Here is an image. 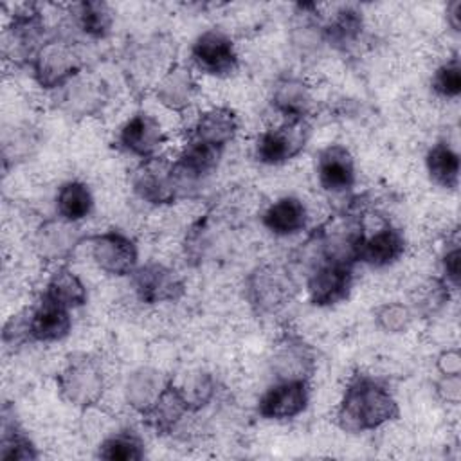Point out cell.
<instances>
[{"mask_svg": "<svg viewBox=\"0 0 461 461\" xmlns=\"http://www.w3.org/2000/svg\"><path fill=\"white\" fill-rule=\"evenodd\" d=\"M398 414V403L384 384L367 375H353L337 409V425L346 432H366L385 425Z\"/></svg>", "mask_w": 461, "mask_h": 461, "instance_id": "6da1fadb", "label": "cell"}, {"mask_svg": "<svg viewBox=\"0 0 461 461\" xmlns=\"http://www.w3.org/2000/svg\"><path fill=\"white\" fill-rule=\"evenodd\" d=\"M59 396L72 407L88 409L95 405L104 391L101 366L86 355L72 357L58 375Z\"/></svg>", "mask_w": 461, "mask_h": 461, "instance_id": "7a4b0ae2", "label": "cell"}, {"mask_svg": "<svg viewBox=\"0 0 461 461\" xmlns=\"http://www.w3.org/2000/svg\"><path fill=\"white\" fill-rule=\"evenodd\" d=\"M32 76L41 88L54 90L70 83L83 68L81 58L67 40H49L38 49L31 61Z\"/></svg>", "mask_w": 461, "mask_h": 461, "instance_id": "3957f363", "label": "cell"}, {"mask_svg": "<svg viewBox=\"0 0 461 461\" xmlns=\"http://www.w3.org/2000/svg\"><path fill=\"white\" fill-rule=\"evenodd\" d=\"M310 124L306 119L285 121L283 124L263 131L254 146V155L261 164L281 166L295 158L310 139Z\"/></svg>", "mask_w": 461, "mask_h": 461, "instance_id": "277c9868", "label": "cell"}, {"mask_svg": "<svg viewBox=\"0 0 461 461\" xmlns=\"http://www.w3.org/2000/svg\"><path fill=\"white\" fill-rule=\"evenodd\" d=\"M131 189L146 203H173L180 196L173 160L160 155L142 160L131 173Z\"/></svg>", "mask_w": 461, "mask_h": 461, "instance_id": "5b68a950", "label": "cell"}, {"mask_svg": "<svg viewBox=\"0 0 461 461\" xmlns=\"http://www.w3.org/2000/svg\"><path fill=\"white\" fill-rule=\"evenodd\" d=\"M353 288V265L335 259H321L306 279L308 301L313 306H333L348 299Z\"/></svg>", "mask_w": 461, "mask_h": 461, "instance_id": "8992f818", "label": "cell"}, {"mask_svg": "<svg viewBox=\"0 0 461 461\" xmlns=\"http://www.w3.org/2000/svg\"><path fill=\"white\" fill-rule=\"evenodd\" d=\"M90 254L99 270L122 277L137 268L139 250L135 241L121 230H104L88 238Z\"/></svg>", "mask_w": 461, "mask_h": 461, "instance_id": "52a82bcc", "label": "cell"}, {"mask_svg": "<svg viewBox=\"0 0 461 461\" xmlns=\"http://www.w3.org/2000/svg\"><path fill=\"white\" fill-rule=\"evenodd\" d=\"M191 59L200 72L212 77H227L240 65L232 40L218 29H209L196 36L191 45Z\"/></svg>", "mask_w": 461, "mask_h": 461, "instance_id": "ba28073f", "label": "cell"}, {"mask_svg": "<svg viewBox=\"0 0 461 461\" xmlns=\"http://www.w3.org/2000/svg\"><path fill=\"white\" fill-rule=\"evenodd\" d=\"M247 295L258 312H276L292 301L295 283L285 268L267 265L249 276Z\"/></svg>", "mask_w": 461, "mask_h": 461, "instance_id": "9c48e42d", "label": "cell"}, {"mask_svg": "<svg viewBox=\"0 0 461 461\" xmlns=\"http://www.w3.org/2000/svg\"><path fill=\"white\" fill-rule=\"evenodd\" d=\"M43 16L36 5H22L11 18L4 36V52L13 61H32L43 45Z\"/></svg>", "mask_w": 461, "mask_h": 461, "instance_id": "30bf717a", "label": "cell"}, {"mask_svg": "<svg viewBox=\"0 0 461 461\" xmlns=\"http://www.w3.org/2000/svg\"><path fill=\"white\" fill-rule=\"evenodd\" d=\"M310 402V385L304 378H283L270 385L258 402V412L265 420H292Z\"/></svg>", "mask_w": 461, "mask_h": 461, "instance_id": "8fae6325", "label": "cell"}, {"mask_svg": "<svg viewBox=\"0 0 461 461\" xmlns=\"http://www.w3.org/2000/svg\"><path fill=\"white\" fill-rule=\"evenodd\" d=\"M137 297L146 304L173 303L185 292L182 277L162 263H146L137 267L131 274Z\"/></svg>", "mask_w": 461, "mask_h": 461, "instance_id": "7c38bea8", "label": "cell"}, {"mask_svg": "<svg viewBox=\"0 0 461 461\" xmlns=\"http://www.w3.org/2000/svg\"><path fill=\"white\" fill-rule=\"evenodd\" d=\"M83 234L77 223L67 221L63 218H52L43 221L34 234L36 254L50 263L67 261L74 256L76 249L81 245Z\"/></svg>", "mask_w": 461, "mask_h": 461, "instance_id": "4fadbf2b", "label": "cell"}, {"mask_svg": "<svg viewBox=\"0 0 461 461\" xmlns=\"http://www.w3.org/2000/svg\"><path fill=\"white\" fill-rule=\"evenodd\" d=\"M117 142L126 153L146 160L158 155L166 142V133L153 115L139 112L121 126Z\"/></svg>", "mask_w": 461, "mask_h": 461, "instance_id": "5bb4252c", "label": "cell"}, {"mask_svg": "<svg viewBox=\"0 0 461 461\" xmlns=\"http://www.w3.org/2000/svg\"><path fill=\"white\" fill-rule=\"evenodd\" d=\"M63 108L72 117H90L103 112L108 103V86L92 72H79L63 86Z\"/></svg>", "mask_w": 461, "mask_h": 461, "instance_id": "9a60e30c", "label": "cell"}, {"mask_svg": "<svg viewBox=\"0 0 461 461\" xmlns=\"http://www.w3.org/2000/svg\"><path fill=\"white\" fill-rule=\"evenodd\" d=\"M221 151L223 149L187 139L184 149L180 151L176 160H173L175 178H176L180 194L214 173V169L218 167Z\"/></svg>", "mask_w": 461, "mask_h": 461, "instance_id": "2e32d148", "label": "cell"}, {"mask_svg": "<svg viewBox=\"0 0 461 461\" xmlns=\"http://www.w3.org/2000/svg\"><path fill=\"white\" fill-rule=\"evenodd\" d=\"M317 178L321 187L330 194L351 191L357 180L355 160L342 144H330L317 155Z\"/></svg>", "mask_w": 461, "mask_h": 461, "instance_id": "e0dca14e", "label": "cell"}, {"mask_svg": "<svg viewBox=\"0 0 461 461\" xmlns=\"http://www.w3.org/2000/svg\"><path fill=\"white\" fill-rule=\"evenodd\" d=\"M198 92L196 79L189 67L173 63L158 77L155 85V95L162 106L171 112H184L191 106Z\"/></svg>", "mask_w": 461, "mask_h": 461, "instance_id": "ac0fdd59", "label": "cell"}, {"mask_svg": "<svg viewBox=\"0 0 461 461\" xmlns=\"http://www.w3.org/2000/svg\"><path fill=\"white\" fill-rule=\"evenodd\" d=\"M191 403L185 393L173 382H167L158 398L151 403L148 411L142 412V420L157 434L164 436L175 430L182 418L191 411Z\"/></svg>", "mask_w": 461, "mask_h": 461, "instance_id": "d6986e66", "label": "cell"}, {"mask_svg": "<svg viewBox=\"0 0 461 461\" xmlns=\"http://www.w3.org/2000/svg\"><path fill=\"white\" fill-rule=\"evenodd\" d=\"M405 245L407 243L402 230L387 223L371 236H362L358 247V261L373 268L389 267L403 256Z\"/></svg>", "mask_w": 461, "mask_h": 461, "instance_id": "ffe728a7", "label": "cell"}, {"mask_svg": "<svg viewBox=\"0 0 461 461\" xmlns=\"http://www.w3.org/2000/svg\"><path fill=\"white\" fill-rule=\"evenodd\" d=\"M238 117L227 106H214L198 115L191 128V140L223 149L238 133Z\"/></svg>", "mask_w": 461, "mask_h": 461, "instance_id": "44dd1931", "label": "cell"}, {"mask_svg": "<svg viewBox=\"0 0 461 461\" xmlns=\"http://www.w3.org/2000/svg\"><path fill=\"white\" fill-rule=\"evenodd\" d=\"M315 357L312 348L295 335H285L274 348L272 367L277 378H304L308 380L313 373Z\"/></svg>", "mask_w": 461, "mask_h": 461, "instance_id": "7402d4cb", "label": "cell"}, {"mask_svg": "<svg viewBox=\"0 0 461 461\" xmlns=\"http://www.w3.org/2000/svg\"><path fill=\"white\" fill-rule=\"evenodd\" d=\"M72 330L70 310L41 297L38 306L31 308L29 333L31 340L58 342L63 340Z\"/></svg>", "mask_w": 461, "mask_h": 461, "instance_id": "603a6c76", "label": "cell"}, {"mask_svg": "<svg viewBox=\"0 0 461 461\" xmlns=\"http://www.w3.org/2000/svg\"><path fill=\"white\" fill-rule=\"evenodd\" d=\"M261 221L276 236H292L306 227L308 211L299 198L283 196L267 207Z\"/></svg>", "mask_w": 461, "mask_h": 461, "instance_id": "cb8c5ba5", "label": "cell"}, {"mask_svg": "<svg viewBox=\"0 0 461 461\" xmlns=\"http://www.w3.org/2000/svg\"><path fill=\"white\" fill-rule=\"evenodd\" d=\"M312 90L299 77L288 76L274 85L272 106L288 121L306 119L308 112L312 110Z\"/></svg>", "mask_w": 461, "mask_h": 461, "instance_id": "d4e9b609", "label": "cell"}, {"mask_svg": "<svg viewBox=\"0 0 461 461\" xmlns=\"http://www.w3.org/2000/svg\"><path fill=\"white\" fill-rule=\"evenodd\" d=\"M41 297L67 310H74L86 303L88 292L74 270H70L67 265H59L58 268L52 270L50 277L47 279L45 292Z\"/></svg>", "mask_w": 461, "mask_h": 461, "instance_id": "484cf974", "label": "cell"}, {"mask_svg": "<svg viewBox=\"0 0 461 461\" xmlns=\"http://www.w3.org/2000/svg\"><path fill=\"white\" fill-rule=\"evenodd\" d=\"M169 380H162L160 373L149 367H140L133 371L126 380V400L128 403L139 411L140 414L151 407V403L158 398L162 389Z\"/></svg>", "mask_w": 461, "mask_h": 461, "instance_id": "4316f807", "label": "cell"}, {"mask_svg": "<svg viewBox=\"0 0 461 461\" xmlns=\"http://www.w3.org/2000/svg\"><path fill=\"white\" fill-rule=\"evenodd\" d=\"M430 180L443 189H456L459 184V155L447 142H436L425 155Z\"/></svg>", "mask_w": 461, "mask_h": 461, "instance_id": "83f0119b", "label": "cell"}, {"mask_svg": "<svg viewBox=\"0 0 461 461\" xmlns=\"http://www.w3.org/2000/svg\"><path fill=\"white\" fill-rule=\"evenodd\" d=\"M94 209V196L90 187L79 180L65 182L56 194V211L67 221H81Z\"/></svg>", "mask_w": 461, "mask_h": 461, "instance_id": "f1b7e54d", "label": "cell"}, {"mask_svg": "<svg viewBox=\"0 0 461 461\" xmlns=\"http://www.w3.org/2000/svg\"><path fill=\"white\" fill-rule=\"evenodd\" d=\"M364 29V20L358 9L351 5L340 7L331 22L322 29V36L337 49H348L353 45Z\"/></svg>", "mask_w": 461, "mask_h": 461, "instance_id": "f546056e", "label": "cell"}, {"mask_svg": "<svg viewBox=\"0 0 461 461\" xmlns=\"http://www.w3.org/2000/svg\"><path fill=\"white\" fill-rule=\"evenodd\" d=\"M146 454L142 438L133 430H119L97 447V457L108 461H139Z\"/></svg>", "mask_w": 461, "mask_h": 461, "instance_id": "4dcf8cb0", "label": "cell"}, {"mask_svg": "<svg viewBox=\"0 0 461 461\" xmlns=\"http://www.w3.org/2000/svg\"><path fill=\"white\" fill-rule=\"evenodd\" d=\"M76 22L86 36L103 40L112 31L113 13L104 2H81L76 5Z\"/></svg>", "mask_w": 461, "mask_h": 461, "instance_id": "1f68e13d", "label": "cell"}, {"mask_svg": "<svg viewBox=\"0 0 461 461\" xmlns=\"http://www.w3.org/2000/svg\"><path fill=\"white\" fill-rule=\"evenodd\" d=\"M0 459L4 461H34L38 459V450L34 443L18 429V425L4 416L2 423V441H0Z\"/></svg>", "mask_w": 461, "mask_h": 461, "instance_id": "d6a6232c", "label": "cell"}, {"mask_svg": "<svg viewBox=\"0 0 461 461\" xmlns=\"http://www.w3.org/2000/svg\"><path fill=\"white\" fill-rule=\"evenodd\" d=\"M430 85L438 95L447 99H454L461 94V65L457 56H452L436 68Z\"/></svg>", "mask_w": 461, "mask_h": 461, "instance_id": "836d02e7", "label": "cell"}, {"mask_svg": "<svg viewBox=\"0 0 461 461\" xmlns=\"http://www.w3.org/2000/svg\"><path fill=\"white\" fill-rule=\"evenodd\" d=\"M412 312L402 303H387L376 310V324L387 333H402L409 328Z\"/></svg>", "mask_w": 461, "mask_h": 461, "instance_id": "e575fe53", "label": "cell"}, {"mask_svg": "<svg viewBox=\"0 0 461 461\" xmlns=\"http://www.w3.org/2000/svg\"><path fill=\"white\" fill-rule=\"evenodd\" d=\"M29 317H31V308H25V310L18 312L16 315L9 317V321L4 324L2 340L7 348H14V346H20V344L31 340Z\"/></svg>", "mask_w": 461, "mask_h": 461, "instance_id": "d590c367", "label": "cell"}, {"mask_svg": "<svg viewBox=\"0 0 461 461\" xmlns=\"http://www.w3.org/2000/svg\"><path fill=\"white\" fill-rule=\"evenodd\" d=\"M441 267H443V281L452 286L454 290L459 286V277H461V250L459 245L456 243L452 249H448L441 259Z\"/></svg>", "mask_w": 461, "mask_h": 461, "instance_id": "8d00e7d4", "label": "cell"}, {"mask_svg": "<svg viewBox=\"0 0 461 461\" xmlns=\"http://www.w3.org/2000/svg\"><path fill=\"white\" fill-rule=\"evenodd\" d=\"M438 369L443 376L447 375H461V355L459 351L454 349H447L438 357Z\"/></svg>", "mask_w": 461, "mask_h": 461, "instance_id": "74e56055", "label": "cell"}, {"mask_svg": "<svg viewBox=\"0 0 461 461\" xmlns=\"http://www.w3.org/2000/svg\"><path fill=\"white\" fill-rule=\"evenodd\" d=\"M438 389H439V394L447 402L457 403L459 402V391H461V378H459V375H447V376H443V380L439 382Z\"/></svg>", "mask_w": 461, "mask_h": 461, "instance_id": "f35d334b", "label": "cell"}, {"mask_svg": "<svg viewBox=\"0 0 461 461\" xmlns=\"http://www.w3.org/2000/svg\"><path fill=\"white\" fill-rule=\"evenodd\" d=\"M459 13H461V2L459 0H454L447 5V22L450 23V27L457 32L459 31V25H461V20H459Z\"/></svg>", "mask_w": 461, "mask_h": 461, "instance_id": "ab89813d", "label": "cell"}]
</instances>
